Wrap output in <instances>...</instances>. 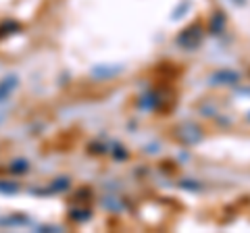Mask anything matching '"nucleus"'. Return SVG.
<instances>
[{
	"mask_svg": "<svg viewBox=\"0 0 250 233\" xmlns=\"http://www.w3.org/2000/svg\"><path fill=\"white\" fill-rule=\"evenodd\" d=\"M15 167H11V171H15V173H25L27 171V160H17V162H13Z\"/></svg>",
	"mask_w": 250,
	"mask_h": 233,
	"instance_id": "20e7f679",
	"label": "nucleus"
},
{
	"mask_svg": "<svg viewBox=\"0 0 250 233\" xmlns=\"http://www.w3.org/2000/svg\"><path fill=\"white\" fill-rule=\"evenodd\" d=\"M17 190H19L17 183H9V185H2V183H0V192H11V194H15Z\"/></svg>",
	"mask_w": 250,
	"mask_h": 233,
	"instance_id": "39448f33",
	"label": "nucleus"
},
{
	"mask_svg": "<svg viewBox=\"0 0 250 233\" xmlns=\"http://www.w3.org/2000/svg\"><path fill=\"white\" fill-rule=\"evenodd\" d=\"M225 29V17L221 13H215L213 17H210V32L213 34H221Z\"/></svg>",
	"mask_w": 250,
	"mask_h": 233,
	"instance_id": "7ed1b4c3",
	"label": "nucleus"
},
{
	"mask_svg": "<svg viewBox=\"0 0 250 233\" xmlns=\"http://www.w3.org/2000/svg\"><path fill=\"white\" fill-rule=\"evenodd\" d=\"M238 79H240V75L233 71H219L213 75V81H217V83H236Z\"/></svg>",
	"mask_w": 250,
	"mask_h": 233,
	"instance_id": "f03ea898",
	"label": "nucleus"
},
{
	"mask_svg": "<svg viewBox=\"0 0 250 233\" xmlns=\"http://www.w3.org/2000/svg\"><path fill=\"white\" fill-rule=\"evenodd\" d=\"M17 79H19L17 75H9L0 81V102H4V100L15 92V88H17V83H19Z\"/></svg>",
	"mask_w": 250,
	"mask_h": 233,
	"instance_id": "f257e3e1",
	"label": "nucleus"
}]
</instances>
